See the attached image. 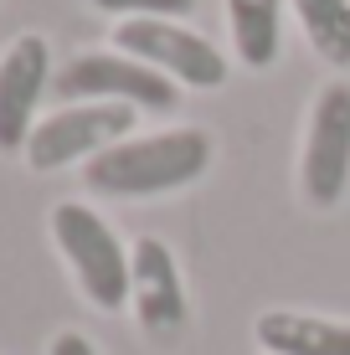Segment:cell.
I'll return each mask as SVG.
<instances>
[{"mask_svg":"<svg viewBox=\"0 0 350 355\" xmlns=\"http://www.w3.org/2000/svg\"><path fill=\"white\" fill-rule=\"evenodd\" d=\"M211 134L207 129H160V134H129V139L108 144L82 165V186L114 196V201H144V196H170L196 186L211 170Z\"/></svg>","mask_w":350,"mask_h":355,"instance_id":"cell-1","label":"cell"},{"mask_svg":"<svg viewBox=\"0 0 350 355\" xmlns=\"http://www.w3.org/2000/svg\"><path fill=\"white\" fill-rule=\"evenodd\" d=\"M52 242L67 258L72 278H78L82 299L103 314H119L129 304V248L119 232L103 222L93 206L82 201H57L52 206Z\"/></svg>","mask_w":350,"mask_h":355,"instance_id":"cell-2","label":"cell"},{"mask_svg":"<svg viewBox=\"0 0 350 355\" xmlns=\"http://www.w3.org/2000/svg\"><path fill=\"white\" fill-rule=\"evenodd\" d=\"M345 191H350V78H330L309 98L304 144H299V196L315 211H335Z\"/></svg>","mask_w":350,"mask_h":355,"instance_id":"cell-3","label":"cell"},{"mask_svg":"<svg viewBox=\"0 0 350 355\" xmlns=\"http://www.w3.org/2000/svg\"><path fill=\"white\" fill-rule=\"evenodd\" d=\"M52 98L57 103H129V108H150V114H170L180 103V88L165 72L134 62V57L114 52H78L72 62L52 72Z\"/></svg>","mask_w":350,"mask_h":355,"instance_id":"cell-4","label":"cell"},{"mask_svg":"<svg viewBox=\"0 0 350 355\" xmlns=\"http://www.w3.org/2000/svg\"><path fill=\"white\" fill-rule=\"evenodd\" d=\"M134 124H139V108H129V103H62L57 114L36 119V129L26 139V165L36 175L67 170L78 160L88 165L108 144L129 139Z\"/></svg>","mask_w":350,"mask_h":355,"instance_id":"cell-5","label":"cell"},{"mask_svg":"<svg viewBox=\"0 0 350 355\" xmlns=\"http://www.w3.org/2000/svg\"><path fill=\"white\" fill-rule=\"evenodd\" d=\"M114 52L165 72L175 88H222L227 83V57L211 36L191 31L186 21H119L114 26Z\"/></svg>","mask_w":350,"mask_h":355,"instance_id":"cell-6","label":"cell"},{"mask_svg":"<svg viewBox=\"0 0 350 355\" xmlns=\"http://www.w3.org/2000/svg\"><path fill=\"white\" fill-rule=\"evenodd\" d=\"M52 46L36 31L16 36L0 52V155H26L36 108L52 93Z\"/></svg>","mask_w":350,"mask_h":355,"instance_id":"cell-7","label":"cell"},{"mask_svg":"<svg viewBox=\"0 0 350 355\" xmlns=\"http://www.w3.org/2000/svg\"><path fill=\"white\" fill-rule=\"evenodd\" d=\"M129 309L155 345H170L186 329V284H180L175 252L160 237H139L129 248Z\"/></svg>","mask_w":350,"mask_h":355,"instance_id":"cell-8","label":"cell"},{"mask_svg":"<svg viewBox=\"0 0 350 355\" xmlns=\"http://www.w3.org/2000/svg\"><path fill=\"white\" fill-rule=\"evenodd\" d=\"M263 355H350V324L299 309H268L252 324Z\"/></svg>","mask_w":350,"mask_h":355,"instance_id":"cell-9","label":"cell"},{"mask_svg":"<svg viewBox=\"0 0 350 355\" xmlns=\"http://www.w3.org/2000/svg\"><path fill=\"white\" fill-rule=\"evenodd\" d=\"M232 52L247 72H268L283 57V0H222Z\"/></svg>","mask_w":350,"mask_h":355,"instance_id":"cell-10","label":"cell"},{"mask_svg":"<svg viewBox=\"0 0 350 355\" xmlns=\"http://www.w3.org/2000/svg\"><path fill=\"white\" fill-rule=\"evenodd\" d=\"M309 52L324 67L345 72L350 67V0H288Z\"/></svg>","mask_w":350,"mask_h":355,"instance_id":"cell-11","label":"cell"},{"mask_svg":"<svg viewBox=\"0 0 350 355\" xmlns=\"http://www.w3.org/2000/svg\"><path fill=\"white\" fill-rule=\"evenodd\" d=\"M88 6L119 21H186L196 0H88Z\"/></svg>","mask_w":350,"mask_h":355,"instance_id":"cell-12","label":"cell"},{"mask_svg":"<svg viewBox=\"0 0 350 355\" xmlns=\"http://www.w3.org/2000/svg\"><path fill=\"white\" fill-rule=\"evenodd\" d=\"M46 355H98V350H93L88 335H78V329H62V335H52Z\"/></svg>","mask_w":350,"mask_h":355,"instance_id":"cell-13","label":"cell"}]
</instances>
